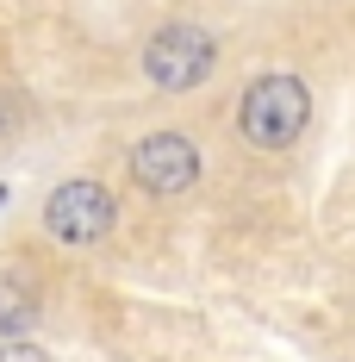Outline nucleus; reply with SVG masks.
I'll list each match as a JSON object with an SVG mask.
<instances>
[{"mask_svg":"<svg viewBox=\"0 0 355 362\" xmlns=\"http://www.w3.org/2000/svg\"><path fill=\"white\" fill-rule=\"evenodd\" d=\"M237 125L255 150H287L306 125H312V94L299 75H255L237 107Z\"/></svg>","mask_w":355,"mask_h":362,"instance_id":"obj_1","label":"nucleus"},{"mask_svg":"<svg viewBox=\"0 0 355 362\" xmlns=\"http://www.w3.org/2000/svg\"><path fill=\"white\" fill-rule=\"evenodd\" d=\"M212 57H218V44L206 25H162L150 37V50H143V75L162 94H187V88H200L212 75Z\"/></svg>","mask_w":355,"mask_h":362,"instance_id":"obj_2","label":"nucleus"},{"mask_svg":"<svg viewBox=\"0 0 355 362\" xmlns=\"http://www.w3.org/2000/svg\"><path fill=\"white\" fill-rule=\"evenodd\" d=\"M44 225L56 244H100L112 231V194L100 181H63L44 206Z\"/></svg>","mask_w":355,"mask_h":362,"instance_id":"obj_3","label":"nucleus"},{"mask_svg":"<svg viewBox=\"0 0 355 362\" xmlns=\"http://www.w3.org/2000/svg\"><path fill=\"white\" fill-rule=\"evenodd\" d=\"M131 175H138L143 194H187L200 181V150L187 144L181 132H150L138 150H131Z\"/></svg>","mask_w":355,"mask_h":362,"instance_id":"obj_4","label":"nucleus"},{"mask_svg":"<svg viewBox=\"0 0 355 362\" xmlns=\"http://www.w3.org/2000/svg\"><path fill=\"white\" fill-rule=\"evenodd\" d=\"M32 325H37V300L19 288V281L0 275V331H6V344H13L19 331H32Z\"/></svg>","mask_w":355,"mask_h":362,"instance_id":"obj_5","label":"nucleus"},{"mask_svg":"<svg viewBox=\"0 0 355 362\" xmlns=\"http://www.w3.org/2000/svg\"><path fill=\"white\" fill-rule=\"evenodd\" d=\"M0 362H56L50 350H37L32 337H13V344H0Z\"/></svg>","mask_w":355,"mask_h":362,"instance_id":"obj_6","label":"nucleus"},{"mask_svg":"<svg viewBox=\"0 0 355 362\" xmlns=\"http://www.w3.org/2000/svg\"><path fill=\"white\" fill-rule=\"evenodd\" d=\"M0 206H6V187H0Z\"/></svg>","mask_w":355,"mask_h":362,"instance_id":"obj_7","label":"nucleus"}]
</instances>
